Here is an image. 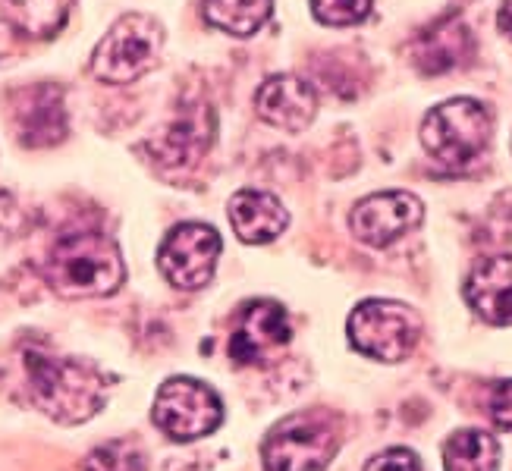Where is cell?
Masks as SVG:
<instances>
[{"label":"cell","instance_id":"21","mask_svg":"<svg viewBox=\"0 0 512 471\" xmlns=\"http://www.w3.org/2000/svg\"><path fill=\"white\" fill-rule=\"evenodd\" d=\"M374 0H311V10L324 26H355L371 13Z\"/></svg>","mask_w":512,"mask_h":471},{"label":"cell","instance_id":"13","mask_svg":"<svg viewBox=\"0 0 512 471\" xmlns=\"http://www.w3.org/2000/svg\"><path fill=\"white\" fill-rule=\"evenodd\" d=\"M255 110L264 123L299 132L318 117V92L299 76H271L258 88Z\"/></svg>","mask_w":512,"mask_h":471},{"label":"cell","instance_id":"24","mask_svg":"<svg viewBox=\"0 0 512 471\" xmlns=\"http://www.w3.org/2000/svg\"><path fill=\"white\" fill-rule=\"evenodd\" d=\"M497 26L503 35L512 38V0H503V7H500V16H497Z\"/></svg>","mask_w":512,"mask_h":471},{"label":"cell","instance_id":"22","mask_svg":"<svg viewBox=\"0 0 512 471\" xmlns=\"http://www.w3.org/2000/svg\"><path fill=\"white\" fill-rule=\"evenodd\" d=\"M365 471H421V459L406 446H393V450L377 453L365 465Z\"/></svg>","mask_w":512,"mask_h":471},{"label":"cell","instance_id":"23","mask_svg":"<svg viewBox=\"0 0 512 471\" xmlns=\"http://www.w3.org/2000/svg\"><path fill=\"white\" fill-rule=\"evenodd\" d=\"M487 415L500 431H512V380H500L487 399Z\"/></svg>","mask_w":512,"mask_h":471},{"label":"cell","instance_id":"16","mask_svg":"<svg viewBox=\"0 0 512 471\" xmlns=\"http://www.w3.org/2000/svg\"><path fill=\"white\" fill-rule=\"evenodd\" d=\"M230 223L242 242L264 245L274 242L289 223V214L271 192L242 189L230 198Z\"/></svg>","mask_w":512,"mask_h":471},{"label":"cell","instance_id":"20","mask_svg":"<svg viewBox=\"0 0 512 471\" xmlns=\"http://www.w3.org/2000/svg\"><path fill=\"white\" fill-rule=\"evenodd\" d=\"M148 456L136 440H110L95 446L85 459V471H145Z\"/></svg>","mask_w":512,"mask_h":471},{"label":"cell","instance_id":"4","mask_svg":"<svg viewBox=\"0 0 512 471\" xmlns=\"http://www.w3.org/2000/svg\"><path fill=\"white\" fill-rule=\"evenodd\" d=\"M491 110L475 98H453L437 104L421 123V145L434 161L450 170H469L491 145Z\"/></svg>","mask_w":512,"mask_h":471},{"label":"cell","instance_id":"6","mask_svg":"<svg viewBox=\"0 0 512 471\" xmlns=\"http://www.w3.org/2000/svg\"><path fill=\"white\" fill-rule=\"evenodd\" d=\"M349 343L377 362H403L421 340L418 311L393 299H368L349 314Z\"/></svg>","mask_w":512,"mask_h":471},{"label":"cell","instance_id":"17","mask_svg":"<svg viewBox=\"0 0 512 471\" xmlns=\"http://www.w3.org/2000/svg\"><path fill=\"white\" fill-rule=\"evenodd\" d=\"M70 10L73 0H7L4 4V16L10 26L19 35L38 41L60 35L66 19H70Z\"/></svg>","mask_w":512,"mask_h":471},{"label":"cell","instance_id":"2","mask_svg":"<svg viewBox=\"0 0 512 471\" xmlns=\"http://www.w3.org/2000/svg\"><path fill=\"white\" fill-rule=\"evenodd\" d=\"M44 280L63 299H101L117 293L126 280L117 242L104 233H66L44 261Z\"/></svg>","mask_w":512,"mask_h":471},{"label":"cell","instance_id":"9","mask_svg":"<svg viewBox=\"0 0 512 471\" xmlns=\"http://www.w3.org/2000/svg\"><path fill=\"white\" fill-rule=\"evenodd\" d=\"M421 217H425V205L412 192H377L352 208L349 227L352 236L371 249H387L396 239L412 233Z\"/></svg>","mask_w":512,"mask_h":471},{"label":"cell","instance_id":"15","mask_svg":"<svg viewBox=\"0 0 512 471\" xmlns=\"http://www.w3.org/2000/svg\"><path fill=\"white\" fill-rule=\"evenodd\" d=\"M465 299L487 324L512 327V255L478 261L465 280Z\"/></svg>","mask_w":512,"mask_h":471},{"label":"cell","instance_id":"7","mask_svg":"<svg viewBox=\"0 0 512 471\" xmlns=\"http://www.w3.org/2000/svg\"><path fill=\"white\" fill-rule=\"evenodd\" d=\"M151 421L176 440L192 443L214 434L224 421V402L220 396L195 377H170L154 396Z\"/></svg>","mask_w":512,"mask_h":471},{"label":"cell","instance_id":"3","mask_svg":"<svg viewBox=\"0 0 512 471\" xmlns=\"http://www.w3.org/2000/svg\"><path fill=\"white\" fill-rule=\"evenodd\" d=\"M343 424L327 409L280 418L261 443L264 471H324L340 450Z\"/></svg>","mask_w":512,"mask_h":471},{"label":"cell","instance_id":"14","mask_svg":"<svg viewBox=\"0 0 512 471\" xmlns=\"http://www.w3.org/2000/svg\"><path fill=\"white\" fill-rule=\"evenodd\" d=\"M16 132L26 148H51L66 136V107L57 85H32L19 95Z\"/></svg>","mask_w":512,"mask_h":471},{"label":"cell","instance_id":"12","mask_svg":"<svg viewBox=\"0 0 512 471\" xmlns=\"http://www.w3.org/2000/svg\"><path fill=\"white\" fill-rule=\"evenodd\" d=\"M472 54H475V38L459 13L437 19L434 26H428L412 41V63L428 76L450 73L456 66L469 63Z\"/></svg>","mask_w":512,"mask_h":471},{"label":"cell","instance_id":"11","mask_svg":"<svg viewBox=\"0 0 512 471\" xmlns=\"http://www.w3.org/2000/svg\"><path fill=\"white\" fill-rule=\"evenodd\" d=\"M293 340V324L283 305L255 299L242 308L230 336V358L236 365H261Z\"/></svg>","mask_w":512,"mask_h":471},{"label":"cell","instance_id":"5","mask_svg":"<svg viewBox=\"0 0 512 471\" xmlns=\"http://www.w3.org/2000/svg\"><path fill=\"white\" fill-rule=\"evenodd\" d=\"M164 51V29L154 16L126 13L98 41L92 54V76L107 85H129L154 70Z\"/></svg>","mask_w":512,"mask_h":471},{"label":"cell","instance_id":"10","mask_svg":"<svg viewBox=\"0 0 512 471\" xmlns=\"http://www.w3.org/2000/svg\"><path fill=\"white\" fill-rule=\"evenodd\" d=\"M214 132H217L214 107L208 101H186L176 110L170 126L145 145V151L164 167H189L205 157V151L214 142Z\"/></svg>","mask_w":512,"mask_h":471},{"label":"cell","instance_id":"8","mask_svg":"<svg viewBox=\"0 0 512 471\" xmlns=\"http://www.w3.org/2000/svg\"><path fill=\"white\" fill-rule=\"evenodd\" d=\"M220 236L208 223H180L167 233L158 252V267L170 286L195 293L214 280L220 258Z\"/></svg>","mask_w":512,"mask_h":471},{"label":"cell","instance_id":"18","mask_svg":"<svg viewBox=\"0 0 512 471\" xmlns=\"http://www.w3.org/2000/svg\"><path fill=\"white\" fill-rule=\"evenodd\" d=\"M443 471H500V443L487 431L465 428L443 443Z\"/></svg>","mask_w":512,"mask_h":471},{"label":"cell","instance_id":"1","mask_svg":"<svg viewBox=\"0 0 512 471\" xmlns=\"http://www.w3.org/2000/svg\"><path fill=\"white\" fill-rule=\"evenodd\" d=\"M22 365H26L32 402L51 421L82 424L104 409L110 384L92 362L26 349Z\"/></svg>","mask_w":512,"mask_h":471},{"label":"cell","instance_id":"19","mask_svg":"<svg viewBox=\"0 0 512 471\" xmlns=\"http://www.w3.org/2000/svg\"><path fill=\"white\" fill-rule=\"evenodd\" d=\"M274 13V0H205V19L214 29L249 38Z\"/></svg>","mask_w":512,"mask_h":471}]
</instances>
